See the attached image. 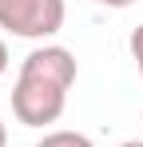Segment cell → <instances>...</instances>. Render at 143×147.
Segmentation results:
<instances>
[{
	"mask_svg": "<svg viewBox=\"0 0 143 147\" xmlns=\"http://www.w3.org/2000/svg\"><path fill=\"white\" fill-rule=\"evenodd\" d=\"M68 107V88L52 84V80H40V76H16V88H12V115L24 123V127H44V123H56Z\"/></svg>",
	"mask_w": 143,
	"mask_h": 147,
	"instance_id": "6da1fadb",
	"label": "cell"
},
{
	"mask_svg": "<svg viewBox=\"0 0 143 147\" xmlns=\"http://www.w3.org/2000/svg\"><path fill=\"white\" fill-rule=\"evenodd\" d=\"M64 0H0V28L20 40H48L64 28Z\"/></svg>",
	"mask_w": 143,
	"mask_h": 147,
	"instance_id": "7a4b0ae2",
	"label": "cell"
},
{
	"mask_svg": "<svg viewBox=\"0 0 143 147\" xmlns=\"http://www.w3.org/2000/svg\"><path fill=\"white\" fill-rule=\"evenodd\" d=\"M20 72L52 80V84H60V88H72V84H76V56H72L68 48H60V44H44V48H32L24 56Z\"/></svg>",
	"mask_w": 143,
	"mask_h": 147,
	"instance_id": "3957f363",
	"label": "cell"
},
{
	"mask_svg": "<svg viewBox=\"0 0 143 147\" xmlns=\"http://www.w3.org/2000/svg\"><path fill=\"white\" fill-rule=\"evenodd\" d=\"M36 147H95L84 131H48Z\"/></svg>",
	"mask_w": 143,
	"mask_h": 147,
	"instance_id": "277c9868",
	"label": "cell"
},
{
	"mask_svg": "<svg viewBox=\"0 0 143 147\" xmlns=\"http://www.w3.org/2000/svg\"><path fill=\"white\" fill-rule=\"evenodd\" d=\"M127 48H131V60H135V68H139V80H143V24L135 28V32H131Z\"/></svg>",
	"mask_w": 143,
	"mask_h": 147,
	"instance_id": "5b68a950",
	"label": "cell"
},
{
	"mask_svg": "<svg viewBox=\"0 0 143 147\" xmlns=\"http://www.w3.org/2000/svg\"><path fill=\"white\" fill-rule=\"evenodd\" d=\"M95 4H103V8H131L135 0H95Z\"/></svg>",
	"mask_w": 143,
	"mask_h": 147,
	"instance_id": "8992f818",
	"label": "cell"
},
{
	"mask_svg": "<svg viewBox=\"0 0 143 147\" xmlns=\"http://www.w3.org/2000/svg\"><path fill=\"white\" fill-rule=\"evenodd\" d=\"M8 72V44H4V40H0V76Z\"/></svg>",
	"mask_w": 143,
	"mask_h": 147,
	"instance_id": "52a82bcc",
	"label": "cell"
},
{
	"mask_svg": "<svg viewBox=\"0 0 143 147\" xmlns=\"http://www.w3.org/2000/svg\"><path fill=\"white\" fill-rule=\"evenodd\" d=\"M0 147H8V127H4V119H0Z\"/></svg>",
	"mask_w": 143,
	"mask_h": 147,
	"instance_id": "ba28073f",
	"label": "cell"
},
{
	"mask_svg": "<svg viewBox=\"0 0 143 147\" xmlns=\"http://www.w3.org/2000/svg\"><path fill=\"white\" fill-rule=\"evenodd\" d=\"M119 147H143V139H127V143H119Z\"/></svg>",
	"mask_w": 143,
	"mask_h": 147,
	"instance_id": "9c48e42d",
	"label": "cell"
}]
</instances>
